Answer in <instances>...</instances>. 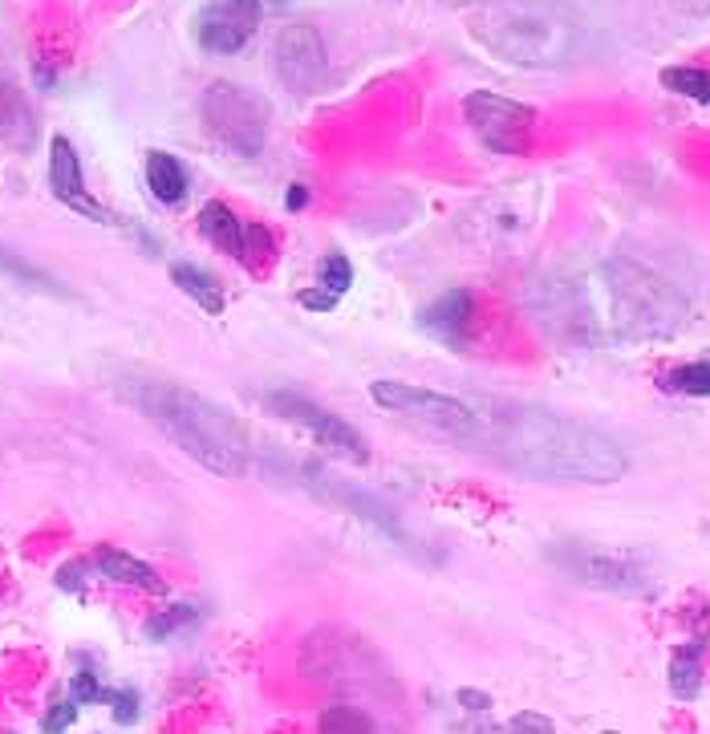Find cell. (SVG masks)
<instances>
[{
	"label": "cell",
	"instance_id": "obj_27",
	"mask_svg": "<svg viewBox=\"0 0 710 734\" xmlns=\"http://www.w3.org/2000/svg\"><path fill=\"white\" fill-rule=\"evenodd\" d=\"M297 300L305 305V309H312V312H333L341 297H337V292H329L325 285H317V288H305Z\"/></svg>",
	"mask_w": 710,
	"mask_h": 734
},
{
	"label": "cell",
	"instance_id": "obj_12",
	"mask_svg": "<svg viewBox=\"0 0 710 734\" xmlns=\"http://www.w3.org/2000/svg\"><path fill=\"white\" fill-rule=\"evenodd\" d=\"M564 568L593 588H613V593H646L649 576L634 556L622 552H593V547H573L564 556Z\"/></svg>",
	"mask_w": 710,
	"mask_h": 734
},
{
	"label": "cell",
	"instance_id": "obj_14",
	"mask_svg": "<svg viewBox=\"0 0 710 734\" xmlns=\"http://www.w3.org/2000/svg\"><path fill=\"white\" fill-rule=\"evenodd\" d=\"M471 325H475V297L467 288H447L435 305L423 309V329L435 333L451 349H463L471 341Z\"/></svg>",
	"mask_w": 710,
	"mask_h": 734
},
{
	"label": "cell",
	"instance_id": "obj_4",
	"mask_svg": "<svg viewBox=\"0 0 710 734\" xmlns=\"http://www.w3.org/2000/svg\"><path fill=\"white\" fill-rule=\"evenodd\" d=\"M471 38L511 65L552 70L585 53L589 25L564 0H487L471 17Z\"/></svg>",
	"mask_w": 710,
	"mask_h": 734
},
{
	"label": "cell",
	"instance_id": "obj_29",
	"mask_svg": "<svg viewBox=\"0 0 710 734\" xmlns=\"http://www.w3.org/2000/svg\"><path fill=\"white\" fill-rule=\"evenodd\" d=\"M74 698L77 702H98V698H106V690L98 685V678L94 673H74Z\"/></svg>",
	"mask_w": 710,
	"mask_h": 734
},
{
	"label": "cell",
	"instance_id": "obj_8",
	"mask_svg": "<svg viewBox=\"0 0 710 734\" xmlns=\"http://www.w3.org/2000/svg\"><path fill=\"white\" fill-rule=\"evenodd\" d=\"M463 114L484 147H491L496 155H520L528 130L537 126V110L523 106V102H511L504 94H491V89H475L463 98Z\"/></svg>",
	"mask_w": 710,
	"mask_h": 734
},
{
	"label": "cell",
	"instance_id": "obj_26",
	"mask_svg": "<svg viewBox=\"0 0 710 734\" xmlns=\"http://www.w3.org/2000/svg\"><path fill=\"white\" fill-rule=\"evenodd\" d=\"M74 714H77V698H74V694H70V698H57L41 726H45V731H65V726L74 722Z\"/></svg>",
	"mask_w": 710,
	"mask_h": 734
},
{
	"label": "cell",
	"instance_id": "obj_18",
	"mask_svg": "<svg viewBox=\"0 0 710 734\" xmlns=\"http://www.w3.org/2000/svg\"><path fill=\"white\" fill-rule=\"evenodd\" d=\"M171 280L183 292H188L195 305H200L203 312H212V317H220L224 312V305H227V297H224V285L215 280L208 268H200V264H188V260H179V264H171Z\"/></svg>",
	"mask_w": 710,
	"mask_h": 734
},
{
	"label": "cell",
	"instance_id": "obj_34",
	"mask_svg": "<svg viewBox=\"0 0 710 734\" xmlns=\"http://www.w3.org/2000/svg\"><path fill=\"white\" fill-rule=\"evenodd\" d=\"M305 203H309V191L293 183V188H288V195H285V208H288V212H297V208H305Z\"/></svg>",
	"mask_w": 710,
	"mask_h": 734
},
{
	"label": "cell",
	"instance_id": "obj_11",
	"mask_svg": "<svg viewBox=\"0 0 710 734\" xmlns=\"http://www.w3.org/2000/svg\"><path fill=\"white\" fill-rule=\"evenodd\" d=\"M261 0H208L195 17V38L208 53L232 57L252 41V33L261 25Z\"/></svg>",
	"mask_w": 710,
	"mask_h": 734
},
{
	"label": "cell",
	"instance_id": "obj_30",
	"mask_svg": "<svg viewBox=\"0 0 710 734\" xmlns=\"http://www.w3.org/2000/svg\"><path fill=\"white\" fill-rule=\"evenodd\" d=\"M114 702V719L118 722H135L138 714V698L130 694V690H114V694H106Z\"/></svg>",
	"mask_w": 710,
	"mask_h": 734
},
{
	"label": "cell",
	"instance_id": "obj_3",
	"mask_svg": "<svg viewBox=\"0 0 710 734\" xmlns=\"http://www.w3.org/2000/svg\"><path fill=\"white\" fill-rule=\"evenodd\" d=\"M123 394L147 423L159 426L174 447L188 450L208 471L227 479L252 471V438L244 423L200 398L195 390H183L174 382H130Z\"/></svg>",
	"mask_w": 710,
	"mask_h": 734
},
{
	"label": "cell",
	"instance_id": "obj_28",
	"mask_svg": "<svg viewBox=\"0 0 710 734\" xmlns=\"http://www.w3.org/2000/svg\"><path fill=\"white\" fill-rule=\"evenodd\" d=\"M337 499H341V503H353V508H370V499H358V496H353V491H341V496H337ZM358 515H370V520L382 523V528H386L390 535H399V523L390 520V515H382V508H374V511H358Z\"/></svg>",
	"mask_w": 710,
	"mask_h": 734
},
{
	"label": "cell",
	"instance_id": "obj_25",
	"mask_svg": "<svg viewBox=\"0 0 710 734\" xmlns=\"http://www.w3.org/2000/svg\"><path fill=\"white\" fill-rule=\"evenodd\" d=\"M317 726H321V731H370L374 722L365 719L362 710L329 706V710H325V714H321V719H317Z\"/></svg>",
	"mask_w": 710,
	"mask_h": 734
},
{
	"label": "cell",
	"instance_id": "obj_1",
	"mask_svg": "<svg viewBox=\"0 0 710 734\" xmlns=\"http://www.w3.org/2000/svg\"><path fill=\"white\" fill-rule=\"evenodd\" d=\"M471 450L540 483H617L629 471L622 443L601 426L532 402H484Z\"/></svg>",
	"mask_w": 710,
	"mask_h": 734
},
{
	"label": "cell",
	"instance_id": "obj_35",
	"mask_svg": "<svg viewBox=\"0 0 710 734\" xmlns=\"http://www.w3.org/2000/svg\"><path fill=\"white\" fill-rule=\"evenodd\" d=\"M438 4H451V9H467V4H487V0H438Z\"/></svg>",
	"mask_w": 710,
	"mask_h": 734
},
{
	"label": "cell",
	"instance_id": "obj_7",
	"mask_svg": "<svg viewBox=\"0 0 710 734\" xmlns=\"http://www.w3.org/2000/svg\"><path fill=\"white\" fill-rule=\"evenodd\" d=\"M268 411L276 414V418H285V423L300 426V430H309L312 443L317 447H325L333 459H346V462H365L370 459V450H365L362 435L353 430L349 423H341L337 414H329L325 406H317V402L300 398V394H293V390H276V394H268Z\"/></svg>",
	"mask_w": 710,
	"mask_h": 734
},
{
	"label": "cell",
	"instance_id": "obj_5",
	"mask_svg": "<svg viewBox=\"0 0 710 734\" xmlns=\"http://www.w3.org/2000/svg\"><path fill=\"white\" fill-rule=\"evenodd\" d=\"M370 398L382 406L386 414L411 423L414 430H423L431 438H443V443H455V447H475V435H479V406L471 402H459L451 394H438V390L411 386V382H374L370 386Z\"/></svg>",
	"mask_w": 710,
	"mask_h": 734
},
{
	"label": "cell",
	"instance_id": "obj_21",
	"mask_svg": "<svg viewBox=\"0 0 710 734\" xmlns=\"http://www.w3.org/2000/svg\"><path fill=\"white\" fill-rule=\"evenodd\" d=\"M661 86L670 89V94H682V98H695L702 106H710V70L670 65V70H661Z\"/></svg>",
	"mask_w": 710,
	"mask_h": 734
},
{
	"label": "cell",
	"instance_id": "obj_20",
	"mask_svg": "<svg viewBox=\"0 0 710 734\" xmlns=\"http://www.w3.org/2000/svg\"><path fill=\"white\" fill-rule=\"evenodd\" d=\"M661 386L674 394H690V398H710V358L674 365L670 374H661Z\"/></svg>",
	"mask_w": 710,
	"mask_h": 734
},
{
	"label": "cell",
	"instance_id": "obj_32",
	"mask_svg": "<svg viewBox=\"0 0 710 734\" xmlns=\"http://www.w3.org/2000/svg\"><path fill=\"white\" fill-rule=\"evenodd\" d=\"M459 702L467 710H491V698L479 694V690H459Z\"/></svg>",
	"mask_w": 710,
	"mask_h": 734
},
{
	"label": "cell",
	"instance_id": "obj_15",
	"mask_svg": "<svg viewBox=\"0 0 710 734\" xmlns=\"http://www.w3.org/2000/svg\"><path fill=\"white\" fill-rule=\"evenodd\" d=\"M0 138L17 150H29L33 138H38V123H33V110H29L25 94L0 74Z\"/></svg>",
	"mask_w": 710,
	"mask_h": 734
},
{
	"label": "cell",
	"instance_id": "obj_33",
	"mask_svg": "<svg viewBox=\"0 0 710 734\" xmlns=\"http://www.w3.org/2000/svg\"><path fill=\"white\" fill-rule=\"evenodd\" d=\"M674 4L690 17H710V0H674Z\"/></svg>",
	"mask_w": 710,
	"mask_h": 734
},
{
	"label": "cell",
	"instance_id": "obj_23",
	"mask_svg": "<svg viewBox=\"0 0 710 734\" xmlns=\"http://www.w3.org/2000/svg\"><path fill=\"white\" fill-rule=\"evenodd\" d=\"M195 617H200V609H195V605H174V609H162L159 617H150V621H147V637H150V641H162V637H171L174 629L191 625Z\"/></svg>",
	"mask_w": 710,
	"mask_h": 734
},
{
	"label": "cell",
	"instance_id": "obj_10",
	"mask_svg": "<svg viewBox=\"0 0 710 734\" xmlns=\"http://www.w3.org/2000/svg\"><path fill=\"white\" fill-rule=\"evenodd\" d=\"M200 232L212 240L220 252H227L232 260L252 268V273L273 260V236H268L261 224H240V215L220 200L200 208Z\"/></svg>",
	"mask_w": 710,
	"mask_h": 734
},
{
	"label": "cell",
	"instance_id": "obj_31",
	"mask_svg": "<svg viewBox=\"0 0 710 734\" xmlns=\"http://www.w3.org/2000/svg\"><path fill=\"white\" fill-rule=\"evenodd\" d=\"M508 731H540V734H549V731H557V722L540 719V714H516V719L508 722Z\"/></svg>",
	"mask_w": 710,
	"mask_h": 734
},
{
	"label": "cell",
	"instance_id": "obj_2",
	"mask_svg": "<svg viewBox=\"0 0 710 734\" xmlns=\"http://www.w3.org/2000/svg\"><path fill=\"white\" fill-rule=\"evenodd\" d=\"M561 297L564 305L552 309L549 321L581 345L670 337L682 329L690 312V300L666 276L625 256L601 264L593 273V292L589 285H564Z\"/></svg>",
	"mask_w": 710,
	"mask_h": 734
},
{
	"label": "cell",
	"instance_id": "obj_6",
	"mask_svg": "<svg viewBox=\"0 0 710 734\" xmlns=\"http://www.w3.org/2000/svg\"><path fill=\"white\" fill-rule=\"evenodd\" d=\"M203 118L227 150H236L244 159H256L268 142V106L261 94H252L232 82H215L203 94Z\"/></svg>",
	"mask_w": 710,
	"mask_h": 734
},
{
	"label": "cell",
	"instance_id": "obj_9",
	"mask_svg": "<svg viewBox=\"0 0 710 734\" xmlns=\"http://www.w3.org/2000/svg\"><path fill=\"white\" fill-rule=\"evenodd\" d=\"M276 77L293 94H321L329 82V53H325L321 33L312 25H288L276 38Z\"/></svg>",
	"mask_w": 710,
	"mask_h": 734
},
{
	"label": "cell",
	"instance_id": "obj_17",
	"mask_svg": "<svg viewBox=\"0 0 710 734\" xmlns=\"http://www.w3.org/2000/svg\"><path fill=\"white\" fill-rule=\"evenodd\" d=\"M147 188H150V195H155L159 203H167V208L183 203V195H188V171H183V162L174 159V155H167V150H150L147 155Z\"/></svg>",
	"mask_w": 710,
	"mask_h": 734
},
{
	"label": "cell",
	"instance_id": "obj_19",
	"mask_svg": "<svg viewBox=\"0 0 710 734\" xmlns=\"http://www.w3.org/2000/svg\"><path fill=\"white\" fill-rule=\"evenodd\" d=\"M670 690H674V698H682V702H695L698 698V690H702V641L674 649Z\"/></svg>",
	"mask_w": 710,
	"mask_h": 734
},
{
	"label": "cell",
	"instance_id": "obj_24",
	"mask_svg": "<svg viewBox=\"0 0 710 734\" xmlns=\"http://www.w3.org/2000/svg\"><path fill=\"white\" fill-rule=\"evenodd\" d=\"M317 285H325L329 292H337V297H346L349 285H353V268H349V260L341 256V252H329L321 260V268H317Z\"/></svg>",
	"mask_w": 710,
	"mask_h": 734
},
{
	"label": "cell",
	"instance_id": "obj_16",
	"mask_svg": "<svg viewBox=\"0 0 710 734\" xmlns=\"http://www.w3.org/2000/svg\"><path fill=\"white\" fill-rule=\"evenodd\" d=\"M94 568H98L106 581L130 585V588H138V593H167L162 576L155 573L150 564L126 556V552H118V547H98V552H94Z\"/></svg>",
	"mask_w": 710,
	"mask_h": 734
},
{
	"label": "cell",
	"instance_id": "obj_13",
	"mask_svg": "<svg viewBox=\"0 0 710 734\" xmlns=\"http://www.w3.org/2000/svg\"><path fill=\"white\" fill-rule=\"evenodd\" d=\"M50 188H53V200L65 203L70 212L86 215L94 224H114V215L102 208L94 195H89L86 179H82V162H77V150L70 138H53L50 142Z\"/></svg>",
	"mask_w": 710,
	"mask_h": 734
},
{
	"label": "cell",
	"instance_id": "obj_22",
	"mask_svg": "<svg viewBox=\"0 0 710 734\" xmlns=\"http://www.w3.org/2000/svg\"><path fill=\"white\" fill-rule=\"evenodd\" d=\"M0 276H9V280H21L29 288H45V292H62V288L53 285V276H45L41 268H33L29 260H21L17 252L0 248Z\"/></svg>",
	"mask_w": 710,
	"mask_h": 734
}]
</instances>
